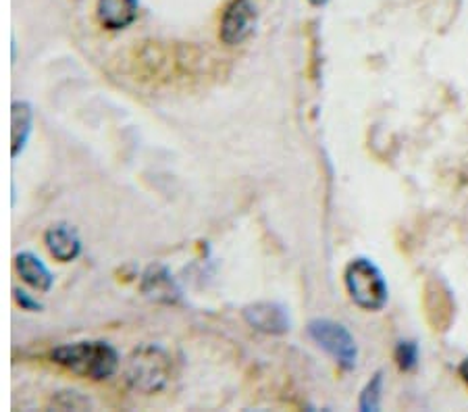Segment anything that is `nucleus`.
Segmentation results:
<instances>
[{"mask_svg":"<svg viewBox=\"0 0 468 412\" xmlns=\"http://www.w3.org/2000/svg\"><path fill=\"white\" fill-rule=\"evenodd\" d=\"M50 363L75 377L107 381L121 369V356L112 343L104 340H80L57 346L50 352Z\"/></svg>","mask_w":468,"mask_h":412,"instance_id":"1","label":"nucleus"},{"mask_svg":"<svg viewBox=\"0 0 468 412\" xmlns=\"http://www.w3.org/2000/svg\"><path fill=\"white\" fill-rule=\"evenodd\" d=\"M176 375V361L167 348L158 343H144L132 350L123 364L125 386L135 394L154 396L169 387Z\"/></svg>","mask_w":468,"mask_h":412,"instance_id":"2","label":"nucleus"},{"mask_svg":"<svg viewBox=\"0 0 468 412\" xmlns=\"http://www.w3.org/2000/svg\"><path fill=\"white\" fill-rule=\"evenodd\" d=\"M344 286L350 300L360 311L379 312L389 300L388 281H385L381 269L371 259H352L344 271Z\"/></svg>","mask_w":468,"mask_h":412,"instance_id":"3","label":"nucleus"},{"mask_svg":"<svg viewBox=\"0 0 468 412\" xmlns=\"http://www.w3.org/2000/svg\"><path fill=\"white\" fill-rule=\"evenodd\" d=\"M306 333L314 342L316 348H321L324 354L334 358V363L342 371H354L358 363V346L350 329L337 323L334 319L316 317L306 325Z\"/></svg>","mask_w":468,"mask_h":412,"instance_id":"4","label":"nucleus"},{"mask_svg":"<svg viewBox=\"0 0 468 412\" xmlns=\"http://www.w3.org/2000/svg\"><path fill=\"white\" fill-rule=\"evenodd\" d=\"M256 21H259V11L252 0H231L223 11L218 37L225 47H239L254 34Z\"/></svg>","mask_w":468,"mask_h":412,"instance_id":"5","label":"nucleus"},{"mask_svg":"<svg viewBox=\"0 0 468 412\" xmlns=\"http://www.w3.org/2000/svg\"><path fill=\"white\" fill-rule=\"evenodd\" d=\"M241 317L254 332L262 335H285L292 329V317L288 309L275 300H261V302L246 304L241 309Z\"/></svg>","mask_w":468,"mask_h":412,"instance_id":"6","label":"nucleus"},{"mask_svg":"<svg viewBox=\"0 0 468 412\" xmlns=\"http://www.w3.org/2000/svg\"><path fill=\"white\" fill-rule=\"evenodd\" d=\"M140 291L156 304H177L181 300V288L173 280L171 271L165 265H150L142 273Z\"/></svg>","mask_w":468,"mask_h":412,"instance_id":"7","label":"nucleus"},{"mask_svg":"<svg viewBox=\"0 0 468 412\" xmlns=\"http://www.w3.org/2000/svg\"><path fill=\"white\" fill-rule=\"evenodd\" d=\"M13 267L19 280L32 290L40 291V294H48L52 286H55V275L47 267V262L32 250H21L15 254Z\"/></svg>","mask_w":468,"mask_h":412,"instance_id":"8","label":"nucleus"},{"mask_svg":"<svg viewBox=\"0 0 468 412\" xmlns=\"http://www.w3.org/2000/svg\"><path fill=\"white\" fill-rule=\"evenodd\" d=\"M44 246L50 252V257L58 262H73L80 259L84 244L75 227L69 223H57L44 231Z\"/></svg>","mask_w":468,"mask_h":412,"instance_id":"9","label":"nucleus"},{"mask_svg":"<svg viewBox=\"0 0 468 412\" xmlns=\"http://www.w3.org/2000/svg\"><path fill=\"white\" fill-rule=\"evenodd\" d=\"M138 0H98L96 17L109 32H121L138 19Z\"/></svg>","mask_w":468,"mask_h":412,"instance_id":"10","label":"nucleus"},{"mask_svg":"<svg viewBox=\"0 0 468 412\" xmlns=\"http://www.w3.org/2000/svg\"><path fill=\"white\" fill-rule=\"evenodd\" d=\"M425 309L429 323L433 325L435 332H443L452 323V317H454V302H452L450 290L443 286V283L429 281L425 290Z\"/></svg>","mask_w":468,"mask_h":412,"instance_id":"11","label":"nucleus"},{"mask_svg":"<svg viewBox=\"0 0 468 412\" xmlns=\"http://www.w3.org/2000/svg\"><path fill=\"white\" fill-rule=\"evenodd\" d=\"M36 112L29 100L11 102V159H19L34 133Z\"/></svg>","mask_w":468,"mask_h":412,"instance_id":"12","label":"nucleus"},{"mask_svg":"<svg viewBox=\"0 0 468 412\" xmlns=\"http://www.w3.org/2000/svg\"><path fill=\"white\" fill-rule=\"evenodd\" d=\"M383 371H377L371 379L367 381V386L362 387L360 398H358V408L362 412H377L381 408L383 400Z\"/></svg>","mask_w":468,"mask_h":412,"instance_id":"13","label":"nucleus"},{"mask_svg":"<svg viewBox=\"0 0 468 412\" xmlns=\"http://www.w3.org/2000/svg\"><path fill=\"white\" fill-rule=\"evenodd\" d=\"M394 361L398 364V369L402 373L417 371V366L420 363L419 343L414 340H399L396 350H394Z\"/></svg>","mask_w":468,"mask_h":412,"instance_id":"14","label":"nucleus"},{"mask_svg":"<svg viewBox=\"0 0 468 412\" xmlns=\"http://www.w3.org/2000/svg\"><path fill=\"white\" fill-rule=\"evenodd\" d=\"M50 407L58 410H88L92 408V402L80 392H73V389L69 392V389H67V392H58L52 396Z\"/></svg>","mask_w":468,"mask_h":412,"instance_id":"15","label":"nucleus"},{"mask_svg":"<svg viewBox=\"0 0 468 412\" xmlns=\"http://www.w3.org/2000/svg\"><path fill=\"white\" fill-rule=\"evenodd\" d=\"M13 300H15V304H17L19 309L26 312H40L44 309V304L40 302V300L34 298L29 291L21 290V288H13Z\"/></svg>","mask_w":468,"mask_h":412,"instance_id":"16","label":"nucleus"},{"mask_svg":"<svg viewBox=\"0 0 468 412\" xmlns=\"http://www.w3.org/2000/svg\"><path fill=\"white\" fill-rule=\"evenodd\" d=\"M458 375H460V379H463L464 384H466V387H468V356L464 358L463 363H460V366H458Z\"/></svg>","mask_w":468,"mask_h":412,"instance_id":"17","label":"nucleus"},{"mask_svg":"<svg viewBox=\"0 0 468 412\" xmlns=\"http://www.w3.org/2000/svg\"><path fill=\"white\" fill-rule=\"evenodd\" d=\"M308 3H311L313 6H324L327 5V0H308Z\"/></svg>","mask_w":468,"mask_h":412,"instance_id":"18","label":"nucleus"}]
</instances>
